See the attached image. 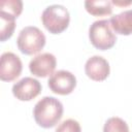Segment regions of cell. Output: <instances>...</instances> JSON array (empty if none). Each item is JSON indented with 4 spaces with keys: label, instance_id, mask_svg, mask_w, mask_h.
<instances>
[{
    "label": "cell",
    "instance_id": "obj_1",
    "mask_svg": "<svg viewBox=\"0 0 132 132\" xmlns=\"http://www.w3.org/2000/svg\"><path fill=\"white\" fill-rule=\"evenodd\" d=\"M63 104L55 97L45 96L34 106L33 117L36 124L44 129L55 127L63 116Z\"/></svg>",
    "mask_w": 132,
    "mask_h": 132
},
{
    "label": "cell",
    "instance_id": "obj_2",
    "mask_svg": "<svg viewBox=\"0 0 132 132\" xmlns=\"http://www.w3.org/2000/svg\"><path fill=\"white\" fill-rule=\"evenodd\" d=\"M41 22L51 34H60L68 28L70 14L65 6L53 4L42 11Z\"/></svg>",
    "mask_w": 132,
    "mask_h": 132
},
{
    "label": "cell",
    "instance_id": "obj_3",
    "mask_svg": "<svg viewBox=\"0 0 132 132\" xmlns=\"http://www.w3.org/2000/svg\"><path fill=\"white\" fill-rule=\"evenodd\" d=\"M45 35L35 26H27L23 28L16 38V45L24 55H35L39 53L45 45Z\"/></svg>",
    "mask_w": 132,
    "mask_h": 132
},
{
    "label": "cell",
    "instance_id": "obj_4",
    "mask_svg": "<svg viewBox=\"0 0 132 132\" xmlns=\"http://www.w3.org/2000/svg\"><path fill=\"white\" fill-rule=\"evenodd\" d=\"M89 39L92 45L99 51L111 48L117 42V36L111 31L109 21H95L89 28Z\"/></svg>",
    "mask_w": 132,
    "mask_h": 132
},
{
    "label": "cell",
    "instance_id": "obj_5",
    "mask_svg": "<svg viewBox=\"0 0 132 132\" xmlns=\"http://www.w3.org/2000/svg\"><path fill=\"white\" fill-rule=\"evenodd\" d=\"M47 85L55 94L63 96L69 95L76 87V77L68 70H58L50 76Z\"/></svg>",
    "mask_w": 132,
    "mask_h": 132
},
{
    "label": "cell",
    "instance_id": "obj_6",
    "mask_svg": "<svg viewBox=\"0 0 132 132\" xmlns=\"http://www.w3.org/2000/svg\"><path fill=\"white\" fill-rule=\"evenodd\" d=\"M23 70V64L19 56L11 52H5L0 59V79L2 81H12L16 79Z\"/></svg>",
    "mask_w": 132,
    "mask_h": 132
},
{
    "label": "cell",
    "instance_id": "obj_7",
    "mask_svg": "<svg viewBox=\"0 0 132 132\" xmlns=\"http://www.w3.org/2000/svg\"><path fill=\"white\" fill-rule=\"evenodd\" d=\"M41 84L33 77L27 76L12 86V94L20 101H31L41 92Z\"/></svg>",
    "mask_w": 132,
    "mask_h": 132
},
{
    "label": "cell",
    "instance_id": "obj_8",
    "mask_svg": "<svg viewBox=\"0 0 132 132\" xmlns=\"http://www.w3.org/2000/svg\"><path fill=\"white\" fill-rule=\"evenodd\" d=\"M56 66V57L51 53H42L30 61L29 70L36 77H46L54 73Z\"/></svg>",
    "mask_w": 132,
    "mask_h": 132
},
{
    "label": "cell",
    "instance_id": "obj_9",
    "mask_svg": "<svg viewBox=\"0 0 132 132\" xmlns=\"http://www.w3.org/2000/svg\"><path fill=\"white\" fill-rule=\"evenodd\" d=\"M85 72L92 80L103 81L109 75V63L101 56H93L87 60L85 64Z\"/></svg>",
    "mask_w": 132,
    "mask_h": 132
},
{
    "label": "cell",
    "instance_id": "obj_10",
    "mask_svg": "<svg viewBox=\"0 0 132 132\" xmlns=\"http://www.w3.org/2000/svg\"><path fill=\"white\" fill-rule=\"evenodd\" d=\"M112 30L120 35L132 34V9L114 14L109 20Z\"/></svg>",
    "mask_w": 132,
    "mask_h": 132
},
{
    "label": "cell",
    "instance_id": "obj_11",
    "mask_svg": "<svg viewBox=\"0 0 132 132\" xmlns=\"http://www.w3.org/2000/svg\"><path fill=\"white\" fill-rule=\"evenodd\" d=\"M85 8L90 14L94 16L108 15L112 12V3L111 1L107 0H87L85 1Z\"/></svg>",
    "mask_w": 132,
    "mask_h": 132
},
{
    "label": "cell",
    "instance_id": "obj_12",
    "mask_svg": "<svg viewBox=\"0 0 132 132\" xmlns=\"http://www.w3.org/2000/svg\"><path fill=\"white\" fill-rule=\"evenodd\" d=\"M23 11V2L21 0H2L0 2V13L19 18Z\"/></svg>",
    "mask_w": 132,
    "mask_h": 132
},
{
    "label": "cell",
    "instance_id": "obj_13",
    "mask_svg": "<svg viewBox=\"0 0 132 132\" xmlns=\"http://www.w3.org/2000/svg\"><path fill=\"white\" fill-rule=\"evenodd\" d=\"M1 20V29H0V40L4 42L9 39L15 29V18L0 13Z\"/></svg>",
    "mask_w": 132,
    "mask_h": 132
},
{
    "label": "cell",
    "instance_id": "obj_14",
    "mask_svg": "<svg viewBox=\"0 0 132 132\" xmlns=\"http://www.w3.org/2000/svg\"><path fill=\"white\" fill-rule=\"evenodd\" d=\"M103 132H129V127L123 119L112 117L105 122Z\"/></svg>",
    "mask_w": 132,
    "mask_h": 132
},
{
    "label": "cell",
    "instance_id": "obj_15",
    "mask_svg": "<svg viewBox=\"0 0 132 132\" xmlns=\"http://www.w3.org/2000/svg\"><path fill=\"white\" fill-rule=\"evenodd\" d=\"M55 132H81V128L76 120L67 119L57 127Z\"/></svg>",
    "mask_w": 132,
    "mask_h": 132
},
{
    "label": "cell",
    "instance_id": "obj_16",
    "mask_svg": "<svg viewBox=\"0 0 132 132\" xmlns=\"http://www.w3.org/2000/svg\"><path fill=\"white\" fill-rule=\"evenodd\" d=\"M111 3H112V4H114V5H124V6H126V5L132 4V1H128V2H119V1H111Z\"/></svg>",
    "mask_w": 132,
    "mask_h": 132
}]
</instances>
